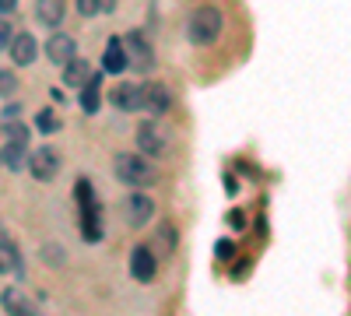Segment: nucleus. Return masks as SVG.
Returning a JSON list of instances; mask_svg holds the SVG:
<instances>
[{
    "mask_svg": "<svg viewBox=\"0 0 351 316\" xmlns=\"http://www.w3.org/2000/svg\"><path fill=\"white\" fill-rule=\"evenodd\" d=\"M221 28H225V18L215 4H200L190 11L186 18V39L193 46H215L221 39Z\"/></svg>",
    "mask_w": 351,
    "mask_h": 316,
    "instance_id": "f257e3e1",
    "label": "nucleus"
},
{
    "mask_svg": "<svg viewBox=\"0 0 351 316\" xmlns=\"http://www.w3.org/2000/svg\"><path fill=\"white\" fill-rule=\"evenodd\" d=\"M112 172H116V180H120L123 186H130V190H144V186H152L158 180L148 155H137V151H120L116 162H112Z\"/></svg>",
    "mask_w": 351,
    "mask_h": 316,
    "instance_id": "f03ea898",
    "label": "nucleus"
},
{
    "mask_svg": "<svg viewBox=\"0 0 351 316\" xmlns=\"http://www.w3.org/2000/svg\"><path fill=\"white\" fill-rule=\"evenodd\" d=\"M77 204H81V236H84V243H99L102 239V208H99L88 180H77Z\"/></svg>",
    "mask_w": 351,
    "mask_h": 316,
    "instance_id": "7ed1b4c3",
    "label": "nucleus"
},
{
    "mask_svg": "<svg viewBox=\"0 0 351 316\" xmlns=\"http://www.w3.org/2000/svg\"><path fill=\"white\" fill-rule=\"evenodd\" d=\"M137 148H141L144 155H155V158L169 155V148H172V137H169L165 123H158V117L137 127Z\"/></svg>",
    "mask_w": 351,
    "mask_h": 316,
    "instance_id": "20e7f679",
    "label": "nucleus"
},
{
    "mask_svg": "<svg viewBox=\"0 0 351 316\" xmlns=\"http://www.w3.org/2000/svg\"><path fill=\"white\" fill-rule=\"evenodd\" d=\"M28 172H32L39 183H53L56 172H60V151L49 148V145H43L39 151L28 155Z\"/></svg>",
    "mask_w": 351,
    "mask_h": 316,
    "instance_id": "39448f33",
    "label": "nucleus"
},
{
    "mask_svg": "<svg viewBox=\"0 0 351 316\" xmlns=\"http://www.w3.org/2000/svg\"><path fill=\"white\" fill-rule=\"evenodd\" d=\"M123 46H127V64L134 67V71H152L155 67V53H152V46H148V39H144L141 32H127L123 36Z\"/></svg>",
    "mask_w": 351,
    "mask_h": 316,
    "instance_id": "423d86ee",
    "label": "nucleus"
},
{
    "mask_svg": "<svg viewBox=\"0 0 351 316\" xmlns=\"http://www.w3.org/2000/svg\"><path fill=\"white\" fill-rule=\"evenodd\" d=\"M123 218H127V225H134V228L148 225V221L155 218V200H152L148 193H130L127 204H123Z\"/></svg>",
    "mask_w": 351,
    "mask_h": 316,
    "instance_id": "0eeeda50",
    "label": "nucleus"
},
{
    "mask_svg": "<svg viewBox=\"0 0 351 316\" xmlns=\"http://www.w3.org/2000/svg\"><path fill=\"white\" fill-rule=\"evenodd\" d=\"M130 274H134L137 281H152V278L158 274V256H155L152 246H137V250L130 253Z\"/></svg>",
    "mask_w": 351,
    "mask_h": 316,
    "instance_id": "6e6552de",
    "label": "nucleus"
},
{
    "mask_svg": "<svg viewBox=\"0 0 351 316\" xmlns=\"http://www.w3.org/2000/svg\"><path fill=\"white\" fill-rule=\"evenodd\" d=\"M109 99H112L116 109H123V112H134V109L144 106V92H141V84H134V81H120L109 92Z\"/></svg>",
    "mask_w": 351,
    "mask_h": 316,
    "instance_id": "1a4fd4ad",
    "label": "nucleus"
},
{
    "mask_svg": "<svg viewBox=\"0 0 351 316\" xmlns=\"http://www.w3.org/2000/svg\"><path fill=\"white\" fill-rule=\"evenodd\" d=\"M8 53H11V60H14V67H28L39 56V42L28 36V32H14V39H11V46H8Z\"/></svg>",
    "mask_w": 351,
    "mask_h": 316,
    "instance_id": "9d476101",
    "label": "nucleus"
},
{
    "mask_svg": "<svg viewBox=\"0 0 351 316\" xmlns=\"http://www.w3.org/2000/svg\"><path fill=\"white\" fill-rule=\"evenodd\" d=\"M130 64H127V46H123V36H112L106 42V53H102V71L106 74H123Z\"/></svg>",
    "mask_w": 351,
    "mask_h": 316,
    "instance_id": "9b49d317",
    "label": "nucleus"
},
{
    "mask_svg": "<svg viewBox=\"0 0 351 316\" xmlns=\"http://www.w3.org/2000/svg\"><path fill=\"white\" fill-rule=\"evenodd\" d=\"M46 56H49L53 64H71L74 56H77V42L67 32H56V36L46 39Z\"/></svg>",
    "mask_w": 351,
    "mask_h": 316,
    "instance_id": "f8f14e48",
    "label": "nucleus"
},
{
    "mask_svg": "<svg viewBox=\"0 0 351 316\" xmlns=\"http://www.w3.org/2000/svg\"><path fill=\"white\" fill-rule=\"evenodd\" d=\"M0 306H4L8 316H36V302L28 299L25 292H18V289H4V292H0Z\"/></svg>",
    "mask_w": 351,
    "mask_h": 316,
    "instance_id": "ddd939ff",
    "label": "nucleus"
},
{
    "mask_svg": "<svg viewBox=\"0 0 351 316\" xmlns=\"http://www.w3.org/2000/svg\"><path fill=\"white\" fill-rule=\"evenodd\" d=\"M67 14V0H36V21L46 28H56Z\"/></svg>",
    "mask_w": 351,
    "mask_h": 316,
    "instance_id": "4468645a",
    "label": "nucleus"
},
{
    "mask_svg": "<svg viewBox=\"0 0 351 316\" xmlns=\"http://www.w3.org/2000/svg\"><path fill=\"white\" fill-rule=\"evenodd\" d=\"M141 92H144V109H152L155 112V117H162V112L169 109V88H165V84H141Z\"/></svg>",
    "mask_w": 351,
    "mask_h": 316,
    "instance_id": "2eb2a0df",
    "label": "nucleus"
},
{
    "mask_svg": "<svg viewBox=\"0 0 351 316\" xmlns=\"http://www.w3.org/2000/svg\"><path fill=\"white\" fill-rule=\"evenodd\" d=\"M99 106H102V77L92 74L81 84V109L84 112H99Z\"/></svg>",
    "mask_w": 351,
    "mask_h": 316,
    "instance_id": "dca6fc26",
    "label": "nucleus"
},
{
    "mask_svg": "<svg viewBox=\"0 0 351 316\" xmlns=\"http://www.w3.org/2000/svg\"><path fill=\"white\" fill-rule=\"evenodd\" d=\"M14 271H21V253L4 232H0V274H14Z\"/></svg>",
    "mask_w": 351,
    "mask_h": 316,
    "instance_id": "f3484780",
    "label": "nucleus"
},
{
    "mask_svg": "<svg viewBox=\"0 0 351 316\" xmlns=\"http://www.w3.org/2000/svg\"><path fill=\"white\" fill-rule=\"evenodd\" d=\"M88 77H92V67H88V60H81V56L64 64V84H71V88H81Z\"/></svg>",
    "mask_w": 351,
    "mask_h": 316,
    "instance_id": "a211bd4d",
    "label": "nucleus"
},
{
    "mask_svg": "<svg viewBox=\"0 0 351 316\" xmlns=\"http://www.w3.org/2000/svg\"><path fill=\"white\" fill-rule=\"evenodd\" d=\"M28 145H18V141H8V145H4V155H0V162H4L8 169H21V165H28Z\"/></svg>",
    "mask_w": 351,
    "mask_h": 316,
    "instance_id": "6ab92c4d",
    "label": "nucleus"
},
{
    "mask_svg": "<svg viewBox=\"0 0 351 316\" xmlns=\"http://www.w3.org/2000/svg\"><path fill=\"white\" fill-rule=\"evenodd\" d=\"M152 250H155L158 260H162L165 253H172V250H176V225H169V221H165V225L158 228V243H155Z\"/></svg>",
    "mask_w": 351,
    "mask_h": 316,
    "instance_id": "aec40b11",
    "label": "nucleus"
},
{
    "mask_svg": "<svg viewBox=\"0 0 351 316\" xmlns=\"http://www.w3.org/2000/svg\"><path fill=\"white\" fill-rule=\"evenodd\" d=\"M36 127H39L43 134H56V130H60V120H56L53 109H39V112H36Z\"/></svg>",
    "mask_w": 351,
    "mask_h": 316,
    "instance_id": "412c9836",
    "label": "nucleus"
},
{
    "mask_svg": "<svg viewBox=\"0 0 351 316\" xmlns=\"http://www.w3.org/2000/svg\"><path fill=\"white\" fill-rule=\"evenodd\" d=\"M14 92H18V74L0 71V99H14Z\"/></svg>",
    "mask_w": 351,
    "mask_h": 316,
    "instance_id": "4be33fe9",
    "label": "nucleus"
},
{
    "mask_svg": "<svg viewBox=\"0 0 351 316\" xmlns=\"http://www.w3.org/2000/svg\"><path fill=\"white\" fill-rule=\"evenodd\" d=\"M4 130H8V141H18V145H28V130L14 120V123H4Z\"/></svg>",
    "mask_w": 351,
    "mask_h": 316,
    "instance_id": "5701e85b",
    "label": "nucleus"
},
{
    "mask_svg": "<svg viewBox=\"0 0 351 316\" xmlns=\"http://www.w3.org/2000/svg\"><path fill=\"white\" fill-rule=\"evenodd\" d=\"M77 14L81 18H95L99 14V0H77Z\"/></svg>",
    "mask_w": 351,
    "mask_h": 316,
    "instance_id": "b1692460",
    "label": "nucleus"
},
{
    "mask_svg": "<svg viewBox=\"0 0 351 316\" xmlns=\"http://www.w3.org/2000/svg\"><path fill=\"white\" fill-rule=\"evenodd\" d=\"M11 39H14V32H11V25L0 18V49H8L11 46Z\"/></svg>",
    "mask_w": 351,
    "mask_h": 316,
    "instance_id": "393cba45",
    "label": "nucleus"
},
{
    "mask_svg": "<svg viewBox=\"0 0 351 316\" xmlns=\"http://www.w3.org/2000/svg\"><path fill=\"white\" fill-rule=\"evenodd\" d=\"M116 11V0H99V14H112Z\"/></svg>",
    "mask_w": 351,
    "mask_h": 316,
    "instance_id": "a878e982",
    "label": "nucleus"
},
{
    "mask_svg": "<svg viewBox=\"0 0 351 316\" xmlns=\"http://www.w3.org/2000/svg\"><path fill=\"white\" fill-rule=\"evenodd\" d=\"M18 8V0H0V14H11Z\"/></svg>",
    "mask_w": 351,
    "mask_h": 316,
    "instance_id": "bb28decb",
    "label": "nucleus"
}]
</instances>
